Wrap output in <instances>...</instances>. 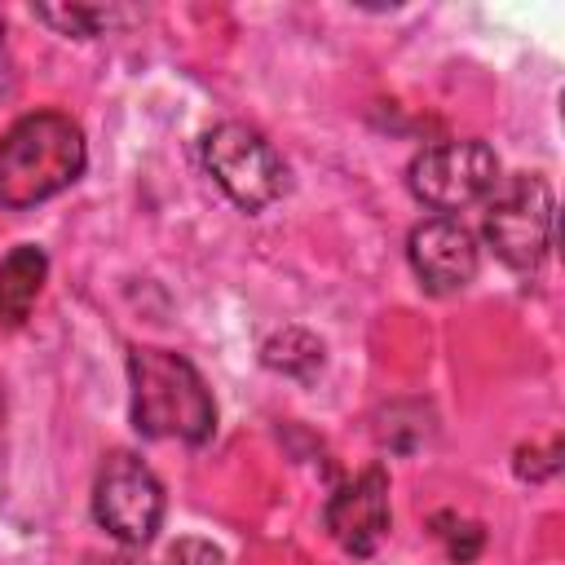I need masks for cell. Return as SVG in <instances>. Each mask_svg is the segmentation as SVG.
Returning <instances> with one entry per match:
<instances>
[{"label": "cell", "mask_w": 565, "mask_h": 565, "mask_svg": "<svg viewBox=\"0 0 565 565\" xmlns=\"http://www.w3.org/2000/svg\"><path fill=\"white\" fill-rule=\"evenodd\" d=\"M35 18L49 22V26H57L62 35H75V40H88V35H97L110 22V13L106 9H93V4H40Z\"/></svg>", "instance_id": "cell-11"}, {"label": "cell", "mask_w": 565, "mask_h": 565, "mask_svg": "<svg viewBox=\"0 0 565 565\" xmlns=\"http://www.w3.org/2000/svg\"><path fill=\"white\" fill-rule=\"evenodd\" d=\"M44 274H49V260L35 243H22L0 260V322H22L31 313L44 287Z\"/></svg>", "instance_id": "cell-9"}, {"label": "cell", "mask_w": 565, "mask_h": 565, "mask_svg": "<svg viewBox=\"0 0 565 565\" xmlns=\"http://www.w3.org/2000/svg\"><path fill=\"white\" fill-rule=\"evenodd\" d=\"M128 388H132V428L141 437H172L190 446L212 437L216 402L190 358L172 349H132Z\"/></svg>", "instance_id": "cell-2"}, {"label": "cell", "mask_w": 565, "mask_h": 565, "mask_svg": "<svg viewBox=\"0 0 565 565\" xmlns=\"http://www.w3.org/2000/svg\"><path fill=\"white\" fill-rule=\"evenodd\" d=\"M437 534H446V552H450V561H459V565H468L477 552H481V525H472V521H455V530H437Z\"/></svg>", "instance_id": "cell-12"}, {"label": "cell", "mask_w": 565, "mask_h": 565, "mask_svg": "<svg viewBox=\"0 0 565 565\" xmlns=\"http://www.w3.org/2000/svg\"><path fill=\"white\" fill-rule=\"evenodd\" d=\"M203 168L207 177L230 194L234 207L243 212H260L274 199H282L287 190V163L282 154L247 124H216L212 132H203L199 141Z\"/></svg>", "instance_id": "cell-3"}, {"label": "cell", "mask_w": 565, "mask_h": 565, "mask_svg": "<svg viewBox=\"0 0 565 565\" xmlns=\"http://www.w3.org/2000/svg\"><path fill=\"white\" fill-rule=\"evenodd\" d=\"M388 477L384 468H366L349 486H340L327 503V530L349 556H371L388 534Z\"/></svg>", "instance_id": "cell-8"}, {"label": "cell", "mask_w": 565, "mask_h": 565, "mask_svg": "<svg viewBox=\"0 0 565 565\" xmlns=\"http://www.w3.org/2000/svg\"><path fill=\"white\" fill-rule=\"evenodd\" d=\"M9 84V40H4V18H0V93Z\"/></svg>", "instance_id": "cell-14"}, {"label": "cell", "mask_w": 565, "mask_h": 565, "mask_svg": "<svg viewBox=\"0 0 565 565\" xmlns=\"http://www.w3.org/2000/svg\"><path fill=\"white\" fill-rule=\"evenodd\" d=\"M93 521L119 543H150L163 525V486L137 455H110L93 481Z\"/></svg>", "instance_id": "cell-6"}, {"label": "cell", "mask_w": 565, "mask_h": 565, "mask_svg": "<svg viewBox=\"0 0 565 565\" xmlns=\"http://www.w3.org/2000/svg\"><path fill=\"white\" fill-rule=\"evenodd\" d=\"M406 185L411 194L433 207V212H459V207H472L481 199L494 194L499 185V154L477 141V137H463V141H437L428 150H419L406 168Z\"/></svg>", "instance_id": "cell-5"}, {"label": "cell", "mask_w": 565, "mask_h": 565, "mask_svg": "<svg viewBox=\"0 0 565 565\" xmlns=\"http://www.w3.org/2000/svg\"><path fill=\"white\" fill-rule=\"evenodd\" d=\"M163 565H221V552L203 539H177L163 556Z\"/></svg>", "instance_id": "cell-13"}, {"label": "cell", "mask_w": 565, "mask_h": 565, "mask_svg": "<svg viewBox=\"0 0 565 565\" xmlns=\"http://www.w3.org/2000/svg\"><path fill=\"white\" fill-rule=\"evenodd\" d=\"M481 234L508 269L534 274L552 247V190H547V181L512 177V181L494 185V194L486 203Z\"/></svg>", "instance_id": "cell-4"}, {"label": "cell", "mask_w": 565, "mask_h": 565, "mask_svg": "<svg viewBox=\"0 0 565 565\" xmlns=\"http://www.w3.org/2000/svg\"><path fill=\"white\" fill-rule=\"evenodd\" d=\"M406 256H411L415 278L433 296L463 291L477 278V265H481V252H477L472 230L459 225L455 216H428V221H419L411 230V238H406Z\"/></svg>", "instance_id": "cell-7"}, {"label": "cell", "mask_w": 565, "mask_h": 565, "mask_svg": "<svg viewBox=\"0 0 565 565\" xmlns=\"http://www.w3.org/2000/svg\"><path fill=\"white\" fill-rule=\"evenodd\" d=\"M88 163L84 132L62 110L22 115L0 137V207H35L79 181Z\"/></svg>", "instance_id": "cell-1"}, {"label": "cell", "mask_w": 565, "mask_h": 565, "mask_svg": "<svg viewBox=\"0 0 565 565\" xmlns=\"http://www.w3.org/2000/svg\"><path fill=\"white\" fill-rule=\"evenodd\" d=\"M260 362H265L269 371L287 375V380L309 384V380L322 371L327 353H322V340H318L313 331H305V327H282V331H274V335L265 340Z\"/></svg>", "instance_id": "cell-10"}]
</instances>
